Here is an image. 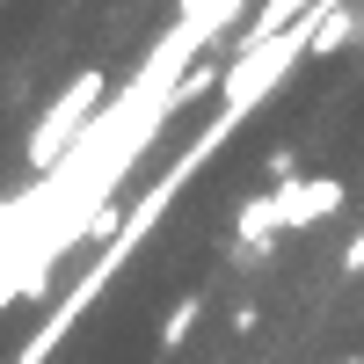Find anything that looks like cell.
Instances as JSON below:
<instances>
[{
    "label": "cell",
    "mask_w": 364,
    "mask_h": 364,
    "mask_svg": "<svg viewBox=\"0 0 364 364\" xmlns=\"http://www.w3.org/2000/svg\"><path fill=\"white\" fill-rule=\"evenodd\" d=\"M204 321V291H190V299H175V314L161 321V350H182L190 343V328Z\"/></svg>",
    "instance_id": "4"
},
{
    "label": "cell",
    "mask_w": 364,
    "mask_h": 364,
    "mask_svg": "<svg viewBox=\"0 0 364 364\" xmlns=\"http://www.w3.org/2000/svg\"><path fill=\"white\" fill-rule=\"evenodd\" d=\"M343 175H284L277 182V233H299V226H321L343 211Z\"/></svg>",
    "instance_id": "2"
},
{
    "label": "cell",
    "mask_w": 364,
    "mask_h": 364,
    "mask_svg": "<svg viewBox=\"0 0 364 364\" xmlns=\"http://www.w3.org/2000/svg\"><path fill=\"white\" fill-rule=\"evenodd\" d=\"M233 233H240V248H262V240L277 233V190L240 204V211H233Z\"/></svg>",
    "instance_id": "3"
},
{
    "label": "cell",
    "mask_w": 364,
    "mask_h": 364,
    "mask_svg": "<svg viewBox=\"0 0 364 364\" xmlns=\"http://www.w3.org/2000/svg\"><path fill=\"white\" fill-rule=\"evenodd\" d=\"M109 102V73H95V66H80L66 87H58V95L44 102V117H37V124H29V168H58V161H66L73 154V139L87 132V124H95V109Z\"/></svg>",
    "instance_id": "1"
},
{
    "label": "cell",
    "mask_w": 364,
    "mask_h": 364,
    "mask_svg": "<svg viewBox=\"0 0 364 364\" xmlns=\"http://www.w3.org/2000/svg\"><path fill=\"white\" fill-rule=\"evenodd\" d=\"M343 277H364V226L350 233V248H343Z\"/></svg>",
    "instance_id": "5"
}]
</instances>
